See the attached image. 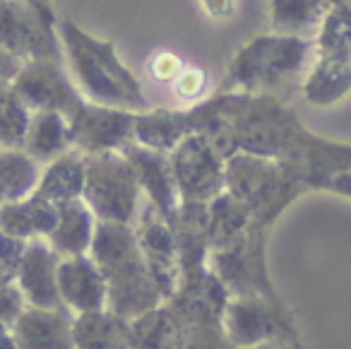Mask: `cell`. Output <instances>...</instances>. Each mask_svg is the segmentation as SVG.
Returning <instances> with one entry per match:
<instances>
[{"label":"cell","instance_id":"cell-30","mask_svg":"<svg viewBox=\"0 0 351 349\" xmlns=\"http://www.w3.org/2000/svg\"><path fill=\"white\" fill-rule=\"evenodd\" d=\"M32 113L10 85H0V147L22 150Z\"/></svg>","mask_w":351,"mask_h":349},{"label":"cell","instance_id":"cell-42","mask_svg":"<svg viewBox=\"0 0 351 349\" xmlns=\"http://www.w3.org/2000/svg\"><path fill=\"white\" fill-rule=\"evenodd\" d=\"M34 3H39V5H46V8H53V5H51V0H34Z\"/></svg>","mask_w":351,"mask_h":349},{"label":"cell","instance_id":"cell-9","mask_svg":"<svg viewBox=\"0 0 351 349\" xmlns=\"http://www.w3.org/2000/svg\"><path fill=\"white\" fill-rule=\"evenodd\" d=\"M135 113L137 111L130 109L106 106V104L84 99L77 111L68 118L73 147L82 155L123 150L132 140Z\"/></svg>","mask_w":351,"mask_h":349},{"label":"cell","instance_id":"cell-16","mask_svg":"<svg viewBox=\"0 0 351 349\" xmlns=\"http://www.w3.org/2000/svg\"><path fill=\"white\" fill-rule=\"evenodd\" d=\"M17 349H75L73 325L63 308H27L12 323Z\"/></svg>","mask_w":351,"mask_h":349},{"label":"cell","instance_id":"cell-17","mask_svg":"<svg viewBox=\"0 0 351 349\" xmlns=\"http://www.w3.org/2000/svg\"><path fill=\"white\" fill-rule=\"evenodd\" d=\"M255 224H258V219L253 217V212L239 198H234L229 190H221L217 198H212L207 203V241H210V253L229 251V248L239 246Z\"/></svg>","mask_w":351,"mask_h":349},{"label":"cell","instance_id":"cell-13","mask_svg":"<svg viewBox=\"0 0 351 349\" xmlns=\"http://www.w3.org/2000/svg\"><path fill=\"white\" fill-rule=\"evenodd\" d=\"M123 155L132 164L140 181V188L147 193V200L164 214L166 222L173 227V219L181 207V193L176 188L173 171H171V161L166 152H156L149 147L140 145V142L130 140L123 147Z\"/></svg>","mask_w":351,"mask_h":349},{"label":"cell","instance_id":"cell-35","mask_svg":"<svg viewBox=\"0 0 351 349\" xmlns=\"http://www.w3.org/2000/svg\"><path fill=\"white\" fill-rule=\"evenodd\" d=\"M27 241L15 234H8L0 229V267L17 277V267L22 262V256H25Z\"/></svg>","mask_w":351,"mask_h":349},{"label":"cell","instance_id":"cell-7","mask_svg":"<svg viewBox=\"0 0 351 349\" xmlns=\"http://www.w3.org/2000/svg\"><path fill=\"white\" fill-rule=\"evenodd\" d=\"M171 171L181 200L210 203L224 190V157L210 137L193 131L169 152Z\"/></svg>","mask_w":351,"mask_h":349},{"label":"cell","instance_id":"cell-8","mask_svg":"<svg viewBox=\"0 0 351 349\" xmlns=\"http://www.w3.org/2000/svg\"><path fill=\"white\" fill-rule=\"evenodd\" d=\"M10 87L32 111H58L70 118L84 102L60 60H27Z\"/></svg>","mask_w":351,"mask_h":349},{"label":"cell","instance_id":"cell-15","mask_svg":"<svg viewBox=\"0 0 351 349\" xmlns=\"http://www.w3.org/2000/svg\"><path fill=\"white\" fill-rule=\"evenodd\" d=\"M58 291L60 301L80 313L104 311L106 306V282L92 258L65 256L58 262Z\"/></svg>","mask_w":351,"mask_h":349},{"label":"cell","instance_id":"cell-38","mask_svg":"<svg viewBox=\"0 0 351 349\" xmlns=\"http://www.w3.org/2000/svg\"><path fill=\"white\" fill-rule=\"evenodd\" d=\"M325 188H330V190H335V193H341V195H346V198H351V169L332 176V179L327 181Z\"/></svg>","mask_w":351,"mask_h":349},{"label":"cell","instance_id":"cell-27","mask_svg":"<svg viewBox=\"0 0 351 349\" xmlns=\"http://www.w3.org/2000/svg\"><path fill=\"white\" fill-rule=\"evenodd\" d=\"M181 320L169 306H154L130 323L132 349H176L181 337Z\"/></svg>","mask_w":351,"mask_h":349},{"label":"cell","instance_id":"cell-11","mask_svg":"<svg viewBox=\"0 0 351 349\" xmlns=\"http://www.w3.org/2000/svg\"><path fill=\"white\" fill-rule=\"evenodd\" d=\"M221 323L226 328V339L239 349L255 347L267 339L291 337V328L284 320L279 301L260 294L236 296L229 301Z\"/></svg>","mask_w":351,"mask_h":349},{"label":"cell","instance_id":"cell-12","mask_svg":"<svg viewBox=\"0 0 351 349\" xmlns=\"http://www.w3.org/2000/svg\"><path fill=\"white\" fill-rule=\"evenodd\" d=\"M166 301H169V308L176 313V318L181 320V325H215V328H221L226 304H229V289L205 265L202 270L183 275L178 289Z\"/></svg>","mask_w":351,"mask_h":349},{"label":"cell","instance_id":"cell-14","mask_svg":"<svg viewBox=\"0 0 351 349\" xmlns=\"http://www.w3.org/2000/svg\"><path fill=\"white\" fill-rule=\"evenodd\" d=\"M58 253L39 236L29 238L17 267V284L25 299L39 308H63L58 291Z\"/></svg>","mask_w":351,"mask_h":349},{"label":"cell","instance_id":"cell-25","mask_svg":"<svg viewBox=\"0 0 351 349\" xmlns=\"http://www.w3.org/2000/svg\"><path fill=\"white\" fill-rule=\"evenodd\" d=\"M84 190V155L82 152H65L49 161L46 171L36 183V193L49 198L51 203L63 205L68 200L82 198Z\"/></svg>","mask_w":351,"mask_h":349},{"label":"cell","instance_id":"cell-37","mask_svg":"<svg viewBox=\"0 0 351 349\" xmlns=\"http://www.w3.org/2000/svg\"><path fill=\"white\" fill-rule=\"evenodd\" d=\"M202 8L210 17L215 20H224V17L234 15V8H236V0H200Z\"/></svg>","mask_w":351,"mask_h":349},{"label":"cell","instance_id":"cell-3","mask_svg":"<svg viewBox=\"0 0 351 349\" xmlns=\"http://www.w3.org/2000/svg\"><path fill=\"white\" fill-rule=\"evenodd\" d=\"M313 54V41L301 36L260 34L231 58L224 75V92L272 94L279 85L298 78Z\"/></svg>","mask_w":351,"mask_h":349},{"label":"cell","instance_id":"cell-36","mask_svg":"<svg viewBox=\"0 0 351 349\" xmlns=\"http://www.w3.org/2000/svg\"><path fill=\"white\" fill-rule=\"evenodd\" d=\"M20 68H22V60L15 58L12 54H8V51L0 46V85H10Z\"/></svg>","mask_w":351,"mask_h":349},{"label":"cell","instance_id":"cell-6","mask_svg":"<svg viewBox=\"0 0 351 349\" xmlns=\"http://www.w3.org/2000/svg\"><path fill=\"white\" fill-rule=\"evenodd\" d=\"M0 46L22 63L65 58L53 8L34 0H0Z\"/></svg>","mask_w":351,"mask_h":349},{"label":"cell","instance_id":"cell-18","mask_svg":"<svg viewBox=\"0 0 351 349\" xmlns=\"http://www.w3.org/2000/svg\"><path fill=\"white\" fill-rule=\"evenodd\" d=\"M195 131L191 106L186 109H145L135 113L132 140L169 155L188 133Z\"/></svg>","mask_w":351,"mask_h":349},{"label":"cell","instance_id":"cell-1","mask_svg":"<svg viewBox=\"0 0 351 349\" xmlns=\"http://www.w3.org/2000/svg\"><path fill=\"white\" fill-rule=\"evenodd\" d=\"M89 251L106 282V304L116 315L132 320L164 301L130 224L99 219Z\"/></svg>","mask_w":351,"mask_h":349},{"label":"cell","instance_id":"cell-20","mask_svg":"<svg viewBox=\"0 0 351 349\" xmlns=\"http://www.w3.org/2000/svg\"><path fill=\"white\" fill-rule=\"evenodd\" d=\"M58 212L60 205L51 203L49 198L34 190L22 200L0 205V229L15 234L25 241L36 236H49L58 222Z\"/></svg>","mask_w":351,"mask_h":349},{"label":"cell","instance_id":"cell-4","mask_svg":"<svg viewBox=\"0 0 351 349\" xmlns=\"http://www.w3.org/2000/svg\"><path fill=\"white\" fill-rule=\"evenodd\" d=\"M224 190L239 198L258 222L272 224L306 185L293 179L277 159L234 152L224 161Z\"/></svg>","mask_w":351,"mask_h":349},{"label":"cell","instance_id":"cell-32","mask_svg":"<svg viewBox=\"0 0 351 349\" xmlns=\"http://www.w3.org/2000/svg\"><path fill=\"white\" fill-rule=\"evenodd\" d=\"M229 339L215 325H183L176 349H231Z\"/></svg>","mask_w":351,"mask_h":349},{"label":"cell","instance_id":"cell-5","mask_svg":"<svg viewBox=\"0 0 351 349\" xmlns=\"http://www.w3.org/2000/svg\"><path fill=\"white\" fill-rule=\"evenodd\" d=\"M140 181L121 150L84 155L82 200L101 222L130 224L137 217Z\"/></svg>","mask_w":351,"mask_h":349},{"label":"cell","instance_id":"cell-34","mask_svg":"<svg viewBox=\"0 0 351 349\" xmlns=\"http://www.w3.org/2000/svg\"><path fill=\"white\" fill-rule=\"evenodd\" d=\"M183 58L181 56H176L173 51L169 49H161V51H154L147 60V75H149L154 82L159 85H173V80L178 78V73L183 70Z\"/></svg>","mask_w":351,"mask_h":349},{"label":"cell","instance_id":"cell-10","mask_svg":"<svg viewBox=\"0 0 351 349\" xmlns=\"http://www.w3.org/2000/svg\"><path fill=\"white\" fill-rule=\"evenodd\" d=\"M137 246L142 251L147 267H149L152 277L159 284L164 299H171L173 291L181 284V256H178V241H176V232L164 214L147 200L145 207L140 212L135 227Z\"/></svg>","mask_w":351,"mask_h":349},{"label":"cell","instance_id":"cell-28","mask_svg":"<svg viewBox=\"0 0 351 349\" xmlns=\"http://www.w3.org/2000/svg\"><path fill=\"white\" fill-rule=\"evenodd\" d=\"M41 179L39 161L25 150L0 147V205L15 203L36 190Z\"/></svg>","mask_w":351,"mask_h":349},{"label":"cell","instance_id":"cell-40","mask_svg":"<svg viewBox=\"0 0 351 349\" xmlns=\"http://www.w3.org/2000/svg\"><path fill=\"white\" fill-rule=\"evenodd\" d=\"M245 349H298V344L284 342V337H277V339H267V342L255 344V347H245Z\"/></svg>","mask_w":351,"mask_h":349},{"label":"cell","instance_id":"cell-22","mask_svg":"<svg viewBox=\"0 0 351 349\" xmlns=\"http://www.w3.org/2000/svg\"><path fill=\"white\" fill-rule=\"evenodd\" d=\"M94 212L82 198L68 200L60 205L58 222L49 234V243L56 248L58 256H82L89 251L94 238Z\"/></svg>","mask_w":351,"mask_h":349},{"label":"cell","instance_id":"cell-31","mask_svg":"<svg viewBox=\"0 0 351 349\" xmlns=\"http://www.w3.org/2000/svg\"><path fill=\"white\" fill-rule=\"evenodd\" d=\"M207 87H210V78H207L205 68L200 65H183V70L178 73V78L173 80L171 89L178 99L186 102V106L202 102L207 97Z\"/></svg>","mask_w":351,"mask_h":349},{"label":"cell","instance_id":"cell-19","mask_svg":"<svg viewBox=\"0 0 351 349\" xmlns=\"http://www.w3.org/2000/svg\"><path fill=\"white\" fill-rule=\"evenodd\" d=\"M178 256H181V277L197 272L207 265L210 241H207V203L181 200L173 219Z\"/></svg>","mask_w":351,"mask_h":349},{"label":"cell","instance_id":"cell-41","mask_svg":"<svg viewBox=\"0 0 351 349\" xmlns=\"http://www.w3.org/2000/svg\"><path fill=\"white\" fill-rule=\"evenodd\" d=\"M327 5L330 8H349L351 10V0H327Z\"/></svg>","mask_w":351,"mask_h":349},{"label":"cell","instance_id":"cell-24","mask_svg":"<svg viewBox=\"0 0 351 349\" xmlns=\"http://www.w3.org/2000/svg\"><path fill=\"white\" fill-rule=\"evenodd\" d=\"M75 349H132L130 325L113 311L80 313L73 325Z\"/></svg>","mask_w":351,"mask_h":349},{"label":"cell","instance_id":"cell-29","mask_svg":"<svg viewBox=\"0 0 351 349\" xmlns=\"http://www.w3.org/2000/svg\"><path fill=\"white\" fill-rule=\"evenodd\" d=\"M315 56H337L351 58V10L349 8H327L315 36H313Z\"/></svg>","mask_w":351,"mask_h":349},{"label":"cell","instance_id":"cell-39","mask_svg":"<svg viewBox=\"0 0 351 349\" xmlns=\"http://www.w3.org/2000/svg\"><path fill=\"white\" fill-rule=\"evenodd\" d=\"M0 349H17L15 335H12L10 325L0 320Z\"/></svg>","mask_w":351,"mask_h":349},{"label":"cell","instance_id":"cell-26","mask_svg":"<svg viewBox=\"0 0 351 349\" xmlns=\"http://www.w3.org/2000/svg\"><path fill=\"white\" fill-rule=\"evenodd\" d=\"M327 8V0H269L272 32L313 41Z\"/></svg>","mask_w":351,"mask_h":349},{"label":"cell","instance_id":"cell-33","mask_svg":"<svg viewBox=\"0 0 351 349\" xmlns=\"http://www.w3.org/2000/svg\"><path fill=\"white\" fill-rule=\"evenodd\" d=\"M22 311H25V294L17 284V277L0 267V320L12 325Z\"/></svg>","mask_w":351,"mask_h":349},{"label":"cell","instance_id":"cell-2","mask_svg":"<svg viewBox=\"0 0 351 349\" xmlns=\"http://www.w3.org/2000/svg\"><path fill=\"white\" fill-rule=\"evenodd\" d=\"M58 34L75 80L89 102L145 111L147 97L142 82L118 58L113 41L97 39L68 17L58 22Z\"/></svg>","mask_w":351,"mask_h":349},{"label":"cell","instance_id":"cell-21","mask_svg":"<svg viewBox=\"0 0 351 349\" xmlns=\"http://www.w3.org/2000/svg\"><path fill=\"white\" fill-rule=\"evenodd\" d=\"M301 92L311 106H335L351 94V58L315 56V63L303 78Z\"/></svg>","mask_w":351,"mask_h":349},{"label":"cell","instance_id":"cell-23","mask_svg":"<svg viewBox=\"0 0 351 349\" xmlns=\"http://www.w3.org/2000/svg\"><path fill=\"white\" fill-rule=\"evenodd\" d=\"M22 150L36 161H53L73 150L68 116L58 111H34Z\"/></svg>","mask_w":351,"mask_h":349}]
</instances>
